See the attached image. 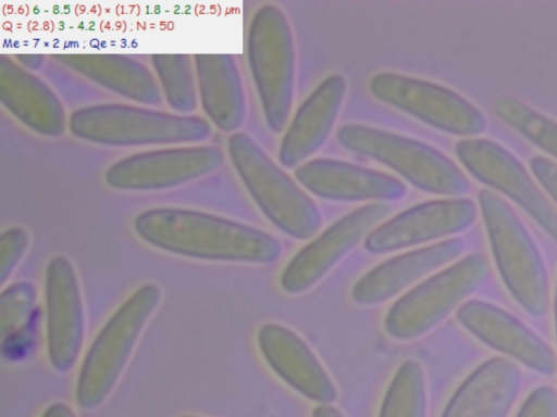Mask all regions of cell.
<instances>
[{
	"label": "cell",
	"instance_id": "1",
	"mask_svg": "<svg viewBox=\"0 0 557 417\" xmlns=\"http://www.w3.org/2000/svg\"><path fill=\"white\" fill-rule=\"evenodd\" d=\"M134 229L157 249L196 260L269 264L282 253L280 241L263 230L194 210H147Z\"/></svg>",
	"mask_w": 557,
	"mask_h": 417
},
{
	"label": "cell",
	"instance_id": "2",
	"mask_svg": "<svg viewBox=\"0 0 557 417\" xmlns=\"http://www.w3.org/2000/svg\"><path fill=\"white\" fill-rule=\"evenodd\" d=\"M336 138L345 150L386 166L425 193L458 198L471 188L446 154L416 138L358 123L343 125Z\"/></svg>",
	"mask_w": 557,
	"mask_h": 417
},
{
	"label": "cell",
	"instance_id": "3",
	"mask_svg": "<svg viewBox=\"0 0 557 417\" xmlns=\"http://www.w3.org/2000/svg\"><path fill=\"white\" fill-rule=\"evenodd\" d=\"M228 155L246 190L263 215L297 240L313 237L321 227L318 205L271 156L244 132L233 134Z\"/></svg>",
	"mask_w": 557,
	"mask_h": 417
},
{
	"label": "cell",
	"instance_id": "4",
	"mask_svg": "<svg viewBox=\"0 0 557 417\" xmlns=\"http://www.w3.org/2000/svg\"><path fill=\"white\" fill-rule=\"evenodd\" d=\"M478 199L492 252L507 289L528 314L545 315L549 278L535 241L498 193L482 189Z\"/></svg>",
	"mask_w": 557,
	"mask_h": 417
},
{
	"label": "cell",
	"instance_id": "5",
	"mask_svg": "<svg viewBox=\"0 0 557 417\" xmlns=\"http://www.w3.org/2000/svg\"><path fill=\"white\" fill-rule=\"evenodd\" d=\"M161 296L157 285L145 283L102 326L83 359L76 381L75 397L83 409L98 407L111 393Z\"/></svg>",
	"mask_w": 557,
	"mask_h": 417
},
{
	"label": "cell",
	"instance_id": "6",
	"mask_svg": "<svg viewBox=\"0 0 557 417\" xmlns=\"http://www.w3.org/2000/svg\"><path fill=\"white\" fill-rule=\"evenodd\" d=\"M247 56L265 124L278 134L290 114L296 72L293 31L278 5L267 3L255 12L248 30Z\"/></svg>",
	"mask_w": 557,
	"mask_h": 417
},
{
	"label": "cell",
	"instance_id": "7",
	"mask_svg": "<svg viewBox=\"0 0 557 417\" xmlns=\"http://www.w3.org/2000/svg\"><path fill=\"white\" fill-rule=\"evenodd\" d=\"M488 273L485 255L473 252L426 278L388 308L383 323L386 333L396 340L424 334L476 291Z\"/></svg>",
	"mask_w": 557,
	"mask_h": 417
},
{
	"label": "cell",
	"instance_id": "8",
	"mask_svg": "<svg viewBox=\"0 0 557 417\" xmlns=\"http://www.w3.org/2000/svg\"><path fill=\"white\" fill-rule=\"evenodd\" d=\"M70 126L77 137L111 146L194 142L210 135L200 117L115 103L77 110Z\"/></svg>",
	"mask_w": 557,
	"mask_h": 417
},
{
	"label": "cell",
	"instance_id": "9",
	"mask_svg": "<svg viewBox=\"0 0 557 417\" xmlns=\"http://www.w3.org/2000/svg\"><path fill=\"white\" fill-rule=\"evenodd\" d=\"M371 94L440 131L474 137L487 125L483 113L470 101L443 85L396 72H379L369 80Z\"/></svg>",
	"mask_w": 557,
	"mask_h": 417
},
{
	"label": "cell",
	"instance_id": "10",
	"mask_svg": "<svg viewBox=\"0 0 557 417\" xmlns=\"http://www.w3.org/2000/svg\"><path fill=\"white\" fill-rule=\"evenodd\" d=\"M455 152L471 176L515 201L557 242V208L511 152L483 138L459 140Z\"/></svg>",
	"mask_w": 557,
	"mask_h": 417
},
{
	"label": "cell",
	"instance_id": "11",
	"mask_svg": "<svg viewBox=\"0 0 557 417\" xmlns=\"http://www.w3.org/2000/svg\"><path fill=\"white\" fill-rule=\"evenodd\" d=\"M391 211L388 203H367L331 224L289 260L280 277L282 289L297 294L311 288Z\"/></svg>",
	"mask_w": 557,
	"mask_h": 417
},
{
	"label": "cell",
	"instance_id": "12",
	"mask_svg": "<svg viewBox=\"0 0 557 417\" xmlns=\"http://www.w3.org/2000/svg\"><path fill=\"white\" fill-rule=\"evenodd\" d=\"M478 210L468 198H448L412 205L376 226L364 239L371 254H384L462 232Z\"/></svg>",
	"mask_w": 557,
	"mask_h": 417
},
{
	"label": "cell",
	"instance_id": "13",
	"mask_svg": "<svg viewBox=\"0 0 557 417\" xmlns=\"http://www.w3.org/2000/svg\"><path fill=\"white\" fill-rule=\"evenodd\" d=\"M216 147H171L129 155L112 164L108 184L124 190H160L206 175L222 165Z\"/></svg>",
	"mask_w": 557,
	"mask_h": 417
},
{
	"label": "cell",
	"instance_id": "14",
	"mask_svg": "<svg viewBox=\"0 0 557 417\" xmlns=\"http://www.w3.org/2000/svg\"><path fill=\"white\" fill-rule=\"evenodd\" d=\"M47 351L51 366L60 372L76 363L84 337V308L79 282L71 261L55 256L45 277Z\"/></svg>",
	"mask_w": 557,
	"mask_h": 417
},
{
	"label": "cell",
	"instance_id": "15",
	"mask_svg": "<svg viewBox=\"0 0 557 417\" xmlns=\"http://www.w3.org/2000/svg\"><path fill=\"white\" fill-rule=\"evenodd\" d=\"M456 317L480 341L528 368L544 376L557 371V356L550 345L499 306L469 300L458 307Z\"/></svg>",
	"mask_w": 557,
	"mask_h": 417
},
{
	"label": "cell",
	"instance_id": "16",
	"mask_svg": "<svg viewBox=\"0 0 557 417\" xmlns=\"http://www.w3.org/2000/svg\"><path fill=\"white\" fill-rule=\"evenodd\" d=\"M294 174L311 194L334 202L388 203L407 194V187L398 177L337 159L308 160Z\"/></svg>",
	"mask_w": 557,
	"mask_h": 417
},
{
	"label": "cell",
	"instance_id": "17",
	"mask_svg": "<svg viewBox=\"0 0 557 417\" xmlns=\"http://www.w3.org/2000/svg\"><path fill=\"white\" fill-rule=\"evenodd\" d=\"M347 80L334 73L324 77L299 105L280 141L277 159L296 168L314 155L329 139L343 108Z\"/></svg>",
	"mask_w": 557,
	"mask_h": 417
},
{
	"label": "cell",
	"instance_id": "18",
	"mask_svg": "<svg viewBox=\"0 0 557 417\" xmlns=\"http://www.w3.org/2000/svg\"><path fill=\"white\" fill-rule=\"evenodd\" d=\"M261 354L271 369L289 387L320 404L337 397L336 387L306 342L289 328L267 323L257 336Z\"/></svg>",
	"mask_w": 557,
	"mask_h": 417
},
{
	"label": "cell",
	"instance_id": "19",
	"mask_svg": "<svg viewBox=\"0 0 557 417\" xmlns=\"http://www.w3.org/2000/svg\"><path fill=\"white\" fill-rule=\"evenodd\" d=\"M461 238H450L391 257L361 276L351 288L359 305L387 301L433 270L458 258L465 251Z\"/></svg>",
	"mask_w": 557,
	"mask_h": 417
},
{
	"label": "cell",
	"instance_id": "20",
	"mask_svg": "<svg viewBox=\"0 0 557 417\" xmlns=\"http://www.w3.org/2000/svg\"><path fill=\"white\" fill-rule=\"evenodd\" d=\"M522 386L519 366L493 357L459 386L441 417H507Z\"/></svg>",
	"mask_w": 557,
	"mask_h": 417
},
{
	"label": "cell",
	"instance_id": "21",
	"mask_svg": "<svg viewBox=\"0 0 557 417\" xmlns=\"http://www.w3.org/2000/svg\"><path fill=\"white\" fill-rule=\"evenodd\" d=\"M201 105L222 131L237 130L246 118L247 102L239 70L231 54L196 55Z\"/></svg>",
	"mask_w": 557,
	"mask_h": 417
},
{
	"label": "cell",
	"instance_id": "22",
	"mask_svg": "<svg viewBox=\"0 0 557 417\" xmlns=\"http://www.w3.org/2000/svg\"><path fill=\"white\" fill-rule=\"evenodd\" d=\"M1 65V101L22 123L35 131L62 134L65 114L53 91L38 77L8 62Z\"/></svg>",
	"mask_w": 557,
	"mask_h": 417
},
{
	"label": "cell",
	"instance_id": "23",
	"mask_svg": "<svg viewBox=\"0 0 557 417\" xmlns=\"http://www.w3.org/2000/svg\"><path fill=\"white\" fill-rule=\"evenodd\" d=\"M62 63L75 68L121 96L148 105H158L161 93L149 68L121 55H66Z\"/></svg>",
	"mask_w": 557,
	"mask_h": 417
},
{
	"label": "cell",
	"instance_id": "24",
	"mask_svg": "<svg viewBox=\"0 0 557 417\" xmlns=\"http://www.w3.org/2000/svg\"><path fill=\"white\" fill-rule=\"evenodd\" d=\"M426 388L421 365L409 359L396 370L383 399L379 417H425Z\"/></svg>",
	"mask_w": 557,
	"mask_h": 417
},
{
	"label": "cell",
	"instance_id": "25",
	"mask_svg": "<svg viewBox=\"0 0 557 417\" xmlns=\"http://www.w3.org/2000/svg\"><path fill=\"white\" fill-rule=\"evenodd\" d=\"M493 110L518 132L557 159V122L510 94L497 97Z\"/></svg>",
	"mask_w": 557,
	"mask_h": 417
},
{
	"label": "cell",
	"instance_id": "26",
	"mask_svg": "<svg viewBox=\"0 0 557 417\" xmlns=\"http://www.w3.org/2000/svg\"><path fill=\"white\" fill-rule=\"evenodd\" d=\"M153 66L169 105L188 114L197 105L191 62L187 55H153Z\"/></svg>",
	"mask_w": 557,
	"mask_h": 417
},
{
	"label": "cell",
	"instance_id": "27",
	"mask_svg": "<svg viewBox=\"0 0 557 417\" xmlns=\"http://www.w3.org/2000/svg\"><path fill=\"white\" fill-rule=\"evenodd\" d=\"M36 292L28 282H16L2 291L0 298V328L2 339L17 334L32 314Z\"/></svg>",
	"mask_w": 557,
	"mask_h": 417
},
{
	"label": "cell",
	"instance_id": "28",
	"mask_svg": "<svg viewBox=\"0 0 557 417\" xmlns=\"http://www.w3.org/2000/svg\"><path fill=\"white\" fill-rule=\"evenodd\" d=\"M28 235L21 227H12L0 238V281L4 285L21 261L28 245Z\"/></svg>",
	"mask_w": 557,
	"mask_h": 417
},
{
	"label": "cell",
	"instance_id": "29",
	"mask_svg": "<svg viewBox=\"0 0 557 417\" xmlns=\"http://www.w3.org/2000/svg\"><path fill=\"white\" fill-rule=\"evenodd\" d=\"M517 417H557V392L555 389L542 386L533 390L525 399Z\"/></svg>",
	"mask_w": 557,
	"mask_h": 417
},
{
	"label": "cell",
	"instance_id": "30",
	"mask_svg": "<svg viewBox=\"0 0 557 417\" xmlns=\"http://www.w3.org/2000/svg\"><path fill=\"white\" fill-rule=\"evenodd\" d=\"M530 167L537 181L557 204V164L545 156L535 155L530 161Z\"/></svg>",
	"mask_w": 557,
	"mask_h": 417
},
{
	"label": "cell",
	"instance_id": "31",
	"mask_svg": "<svg viewBox=\"0 0 557 417\" xmlns=\"http://www.w3.org/2000/svg\"><path fill=\"white\" fill-rule=\"evenodd\" d=\"M41 417H76V415L66 404L54 403L45 410Z\"/></svg>",
	"mask_w": 557,
	"mask_h": 417
},
{
	"label": "cell",
	"instance_id": "32",
	"mask_svg": "<svg viewBox=\"0 0 557 417\" xmlns=\"http://www.w3.org/2000/svg\"><path fill=\"white\" fill-rule=\"evenodd\" d=\"M312 417H344L335 407L320 404L313 409Z\"/></svg>",
	"mask_w": 557,
	"mask_h": 417
},
{
	"label": "cell",
	"instance_id": "33",
	"mask_svg": "<svg viewBox=\"0 0 557 417\" xmlns=\"http://www.w3.org/2000/svg\"><path fill=\"white\" fill-rule=\"evenodd\" d=\"M555 323H556V333H557V289L555 295Z\"/></svg>",
	"mask_w": 557,
	"mask_h": 417
},
{
	"label": "cell",
	"instance_id": "34",
	"mask_svg": "<svg viewBox=\"0 0 557 417\" xmlns=\"http://www.w3.org/2000/svg\"><path fill=\"white\" fill-rule=\"evenodd\" d=\"M181 417H200V416H195V415H183Z\"/></svg>",
	"mask_w": 557,
	"mask_h": 417
}]
</instances>
